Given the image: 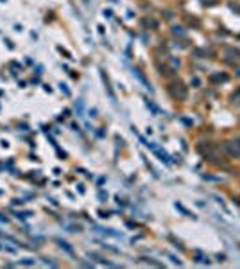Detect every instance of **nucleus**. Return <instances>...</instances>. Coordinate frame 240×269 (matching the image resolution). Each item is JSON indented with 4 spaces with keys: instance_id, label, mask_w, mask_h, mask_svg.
I'll return each instance as SVG.
<instances>
[{
    "instance_id": "obj_1",
    "label": "nucleus",
    "mask_w": 240,
    "mask_h": 269,
    "mask_svg": "<svg viewBox=\"0 0 240 269\" xmlns=\"http://www.w3.org/2000/svg\"><path fill=\"white\" fill-rule=\"evenodd\" d=\"M56 242H57V244H59V248H63L66 253H70V255L73 253V249L68 246V242H65V240H61V239H56Z\"/></svg>"
},
{
    "instance_id": "obj_2",
    "label": "nucleus",
    "mask_w": 240,
    "mask_h": 269,
    "mask_svg": "<svg viewBox=\"0 0 240 269\" xmlns=\"http://www.w3.org/2000/svg\"><path fill=\"white\" fill-rule=\"evenodd\" d=\"M32 215V212H20L18 214V217H31Z\"/></svg>"
},
{
    "instance_id": "obj_3",
    "label": "nucleus",
    "mask_w": 240,
    "mask_h": 269,
    "mask_svg": "<svg viewBox=\"0 0 240 269\" xmlns=\"http://www.w3.org/2000/svg\"><path fill=\"white\" fill-rule=\"evenodd\" d=\"M22 264H25V266H32V264H34V260H31V259H25V260H22Z\"/></svg>"
}]
</instances>
